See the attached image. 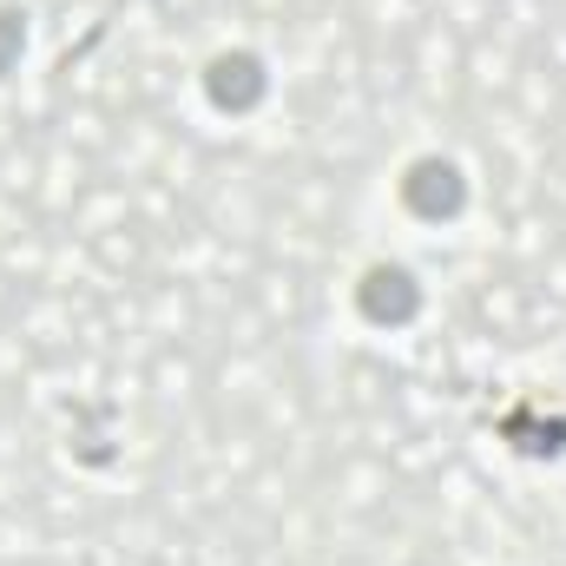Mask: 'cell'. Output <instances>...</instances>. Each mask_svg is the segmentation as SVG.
I'll return each instance as SVG.
<instances>
[{"label": "cell", "instance_id": "6da1fadb", "mask_svg": "<svg viewBox=\"0 0 566 566\" xmlns=\"http://www.w3.org/2000/svg\"><path fill=\"white\" fill-rule=\"evenodd\" d=\"M396 191H402V211L422 218V224H454L468 211V171L454 158H441V151L409 158L402 178H396Z\"/></svg>", "mask_w": 566, "mask_h": 566}, {"label": "cell", "instance_id": "7a4b0ae2", "mask_svg": "<svg viewBox=\"0 0 566 566\" xmlns=\"http://www.w3.org/2000/svg\"><path fill=\"white\" fill-rule=\"evenodd\" d=\"M356 310H363V323H376V329H402V323L422 316V277H416L409 264H369V271L356 277Z\"/></svg>", "mask_w": 566, "mask_h": 566}, {"label": "cell", "instance_id": "3957f363", "mask_svg": "<svg viewBox=\"0 0 566 566\" xmlns=\"http://www.w3.org/2000/svg\"><path fill=\"white\" fill-rule=\"evenodd\" d=\"M205 93H211L218 113H258L264 93H271V66H264L251 46L211 53V60H205Z\"/></svg>", "mask_w": 566, "mask_h": 566}, {"label": "cell", "instance_id": "277c9868", "mask_svg": "<svg viewBox=\"0 0 566 566\" xmlns=\"http://www.w3.org/2000/svg\"><path fill=\"white\" fill-rule=\"evenodd\" d=\"M20 53H27V13L20 7H0V80L20 66Z\"/></svg>", "mask_w": 566, "mask_h": 566}]
</instances>
